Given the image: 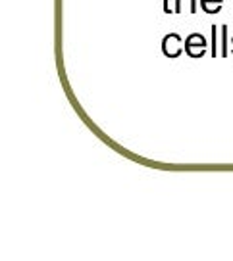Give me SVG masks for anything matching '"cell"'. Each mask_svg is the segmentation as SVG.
<instances>
[{
    "label": "cell",
    "instance_id": "obj_5",
    "mask_svg": "<svg viewBox=\"0 0 233 261\" xmlns=\"http://www.w3.org/2000/svg\"><path fill=\"white\" fill-rule=\"evenodd\" d=\"M218 29L216 25H212V50H210V54L212 56H220V44H218Z\"/></svg>",
    "mask_w": 233,
    "mask_h": 261
},
{
    "label": "cell",
    "instance_id": "obj_6",
    "mask_svg": "<svg viewBox=\"0 0 233 261\" xmlns=\"http://www.w3.org/2000/svg\"><path fill=\"white\" fill-rule=\"evenodd\" d=\"M183 8V0H175V14H179ZM195 10H197V0H189V12L195 14Z\"/></svg>",
    "mask_w": 233,
    "mask_h": 261
},
{
    "label": "cell",
    "instance_id": "obj_3",
    "mask_svg": "<svg viewBox=\"0 0 233 261\" xmlns=\"http://www.w3.org/2000/svg\"><path fill=\"white\" fill-rule=\"evenodd\" d=\"M222 4H224V0H200V6L206 14H218L220 8L216 6H222Z\"/></svg>",
    "mask_w": 233,
    "mask_h": 261
},
{
    "label": "cell",
    "instance_id": "obj_2",
    "mask_svg": "<svg viewBox=\"0 0 233 261\" xmlns=\"http://www.w3.org/2000/svg\"><path fill=\"white\" fill-rule=\"evenodd\" d=\"M185 52L189 54L191 58H195V46H199V48H206V39L202 37V35H199V33H193V35H189L187 37V41H185Z\"/></svg>",
    "mask_w": 233,
    "mask_h": 261
},
{
    "label": "cell",
    "instance_id": "obj_4",
    "mask_svg": "<svg viewBox=\"0 0 233 261\" xmlns=\"http://www.w3.org/2000/svg\"><path fill=\"white\" fill-rule=\"evenodd\" d=\"M220 35H222V41H220V56H227V25L220 27Z\"/></svg>",
    "mask_w": 233,
    "mask_h": 261
},
{
    "label": "cell",
    "instance_id": "obj_1",
    "mask_svg": "<svg viewBox=\"0 0 233 261\" xmlns=\"http://www.w3.org/2000/svg\"><path fill=\"white\" fill-rule=\"evenodd\" d=\"M181 44H185L181 41V37L177 33H170V35L164 37V41H162V52L168 58H177L181 54Z\"/></svg>",
    "mask_w": 233,
    "mask_h": 261
},
{
    "label": "cell",
    "instance_id": "obj_7",
    "mask_svg": "<svg viewBox=\"0 0 233 261\" xmlns=\"http://www.w3.org/2000/svg\"><path fill=\"white\" fill-rule=\"evenodd\" d=\"M164 10H166V14H172V8H170V0H164Z\"/></svg>",
    "mask_w": 233,
    "mask_h": 261
}]
</instances>
